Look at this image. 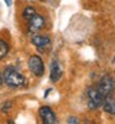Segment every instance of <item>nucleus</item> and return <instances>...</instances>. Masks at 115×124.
<instances>
[{"label":"nucleus","instance_id":"f257e3e1","mask_svg":"<svg viewBox=\"0 0 115 124\" xmlns=\"http://www.w3.org/2000/svg\"><path fill=\"white\" fill-rule=\"evenodd\" d=\"M4 81L10 87H20V86L24 85L25 78H24L22 75H20L14 68H7L4 72Z\"/></svg>","mask_w":115,"mask_h":124},{"label":"nucleus","instance_id":"f03ea898","mask_svg":"<svg viewBox=\"0 0 115 124\" xmlns=\"http://www.w3.org/2000/svg\"><path fill=\"white\" fill-rule=\"evenodd\" d=\"M104 97L100 94V92L97 89V87H90L88 89V107L92 109H97L101 107Z\"/></svg>","mask_w":115,"mask_h":124},{"label":"nucleus","instance_id":"7ed1b4c3","mask_svg":"<svg viewBox=\"0 0 115 124\" xmlns=\"http://www.w3.org/2000/svg\"><path fill=\"white\" fill-rule=\"evenodd\" d=\"M29 67L31 70V72L37 76V77H41L45 72V65H43V61L40 56H31L30 60H29Z\"/></svg>","mask_w":115,"mask_h":124},{"label":"nucleus","instance_id":"20e7f679","mask_svg":"<svg viewBox=\"0 0 115 124\" xmlns=\"http://www.w3.org/2000/svg\"><path fill=\"white\" fill-rule=\"evenodd\" d=\"M97 89L100 92V94L104 98L107 96H109L110 93H114V81H113V78L110 76H104L100 79Z\"/></svg>","mask_w":115,"mask_h":124},{"label":"nucleus","instance_id":"39448f33","mask_svg":"<svg viewBox=\"0 0 115 124\" xmlns=\"http://www.w3.org/2000/svg\"><path fill=\"white\" fill-rule=\"evenodd\" d=\"M38 113H40V117L42 118V122L45 124H55L56 123V116L50 107L40 108Z\"/></svg>","mask_w":115,"mask_h":124},{"label":"nucleus","instance_id":"423d86ee","mask_svg":"<svg viewBox=\"0 0 115 124\" xmlns=\"http://www.w3.org/2000/svg\"><path fill=\"white\" fill-rule=\"evenodd\" d=\"M29 26H30V31L31 32H37L45 26V20L42 16H40L37 14H35L29 20Z\"/></svg>","mask_w":115,"mask_h":124},{"label":"nucleus","instance_id":"0eeeda50","mask_svg":"<svg viewBox=\"0 0 115 124\" xmlns=\"http://www.w3.org/2000/svg\"><path fill=\"white\" fill-rule=\"evenodd\" d=\"M32 44L40 50V51H46L51 46V40L47 36H34L32 37Z\"/></svg>","mask_w":115,"mask_h":124},{"label":"nucleus","instance_id":"6e6552de","mask_svg":"<svg viewBox=\"0 0 115 124\" xmlns=\"http://www.w3.org/2000/svg\"><path fill=\"white\" fill-rule=\"evenodd\" d=\"M62 76V68H61V65L59 62L57 61H52L51 63V72H50V79L51 82H57Z\"/></svg>","mask_w":115,"mask_h":124},{"label":"nucleus","instance_id":"1a4fd4ad","mask_svg":"<svg viewBox=\"0 0 115 124\" xmlns=\"http://www.w3.org/2000/svg\"><path fill=\"white\" fill-rule=\"evenodd\" d=\"M101 107L104 108V110L110 113V114H115V97L114 93H110L109 96H107L103 101Z\"/></svg>","mask_w":115,"mask_h":124},{"label":"nucleus","instance_id":"9d476101","mask_svg":"<svg viewBox=\"0 0 115 124\" xmlns=\"http://www.w3.org/2000/svg\"><path fill=\"white\" fill-rule=\"evenodd\" d=\"M9 52V46L4 40H0V60H3Z\"/></svg>","mask_w":115,"mask_h":124},{"label":"nucleus","instance_id":"9b49d317","mask_svg":"<svg viewBox=\"0 0 115 124\" xmlns=\"http://www.w3.org/2000/svg\"><path fill=\"white\" fill-rule=\"evenodd\" d=\"M35 14H36V10H35L32 6H26V8L24 9V14H22V15H24V17L29 21V20Z\"/></svg>","mask_w":115,"mask_h":124},{"label":"nucleus","instance_id":"f8f14e48","mask_svg":"<svg viewBox=\"0 0 115 124\" xmlns=\"http://www.w3.org/2000/svg\"><path fill=\"white\" fill-rule=\"evenodd\" d=\"M68 123H71V124H76V123H79V120H78L77 118H69V119H68Z\"/></svg>","mask_w":115,"mask_h":124},{"label":"nucleus","instance_id":"ddd939ff","mask_svg":"<svg viewBox=\"0 0 115 124\" xmlns=\"http://www.w3.org/2000/svg\"><path fill=\"white\" fill-rule=\"evenodd\" d=\"M5 4H6L7 6H10V5L13 4V0H5Z\"/></svg>","mask_w":115,"mask_h":124},{"label":"nucleus","instance_id":"4468645a","mask_svg":"<svg viewBox=\"0 0 115 124\" xmlns=\"http://www.w3.org/2000/svg\"><path fill=\"white\" fill-rule=\"evenodd\" d=\"M3 85V76H1V73H0V86Z\"/></svg>","mask_w":115,"mask_h":124}]
</instances>
